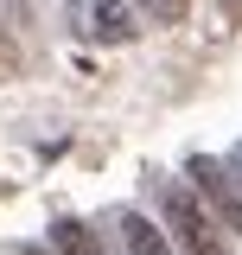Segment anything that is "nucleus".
Masks as SVG:
<instances>
[{"label":"nucleus","mask_w":242,"mask_h":255,"mask_svg":"<svg viewBox=\"0 0 242 255\" xmlns=\"http://www.w3.org/2000/svg\"><path fill=\"white\" fill-rule=\"evenodd\" d=\"M159 211H166V230H172V243H179L185 255H230V243L217 236V217L185 185H166V191H159Z\"/></svg>","instance_id":"nucleus-1"},{"label":"nucleus","mask_w":242,"mask_h":255,"mask_svg":"<svg viewBox=\"0 0 242 255\" xmlns=\"http://www.w3.org/2000/svg\"><path fill=\"white\" fill-rule=\"evenodd\" d=\"M191 179H198V191H204L217 230L242 236V191H236V179H223V166H217V159H191Z\"/></svg>","instance_id":"nucleus-2"},{"label":"nucleus","mask_w":242,"mask_h":255,"mask_svg":"<svg viewBox=\"0 0 242 255\" xmlns=\"http://www.w3.org/2000/svg\"><path fill=\"white\" fill-rule=\"evenodd\" d=\"M121 243H127V255H172V236L140 211H121Z\"/></svg>","instance_id":"nucleus-3"},{"label":"nucleus","mask_w":242,"mask_h":255,"mask_svg":"<svg viewBox=\"0 0 242 255\" xmlns=\"http://www.w3.org/2000/svg\"><path fill=\"white\" fill-rule=\"evenodd\" d=\"M51 249L58 255H102V243H96V230H83L77 217H64L58 230H51Z\"/></svg>","instance_id":"nucleus-4"},{"label":"nucleus","mask_w":242,"mask_h":255,"mask_svg":"<svg viewBox=\"0 0 242 255\" xmlns=\"http://www.w3.org/2000/svg\"><path fill=\"white\" fill-rule=\"evenodd\" d=\"M96 32H102V38H115V45H121V38H134L140 26H134V13H127L121 0H96Z\"/></svg>","instance_id":"nucleus-5"},{"label":"nucleus","mask_w":242,"mask_h":255,"mask_svg":"<svg viewBox=\"0 0 242 255\" xmlns=\"http://www.w3.org/2000/svg\"><path fill=\"white\" fill-rule=\"evenodd\" d=\"M140 6H147V13H153V19H159V26H172V19H179V13H185V6H179V0H140Z\"/></svg>","instance_id":"nucleus-6"},{"label":"nucleus","mask_w":242,"mask_h":255,"mask_svg":"<svg viewBox=\"0 0 242 255\" xmlns=\"http://www.w3.org/2000/svg\"><path fill=\"white\" fill-rule=\"evenodd\" d=\"M236 179H242V153H236Z\"/></svg>","instance_id":"nucleus-7"}]
</instances>
